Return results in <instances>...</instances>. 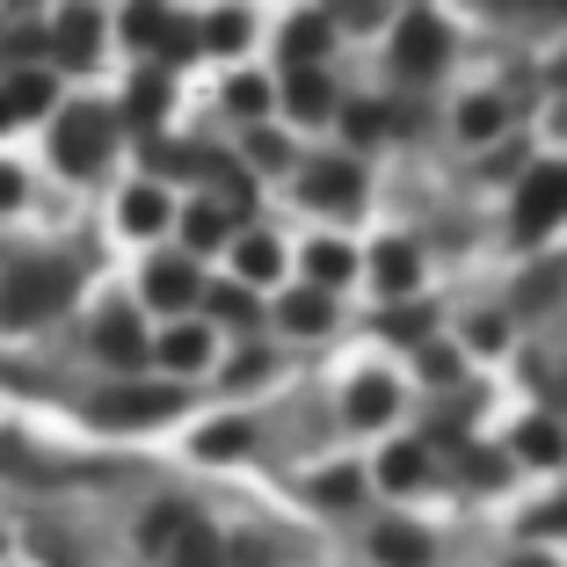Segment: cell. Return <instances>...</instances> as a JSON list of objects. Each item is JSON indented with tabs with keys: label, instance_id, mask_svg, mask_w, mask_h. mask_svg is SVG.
Segmentation results:
<instances>
[{
	"label": "cell",
	"instance_id": "1",
	"mask_svg": "<svg viewBox=\"0 0 567 567\" xmlns=\"http://www.w3.org/2000/svg\"><path fill=\"white\" fill-rule=\"evenodd\" d=\"M66 299H73V269H51V262L8 269L0 277V328H44Z\"/></svg>",
	"mask_w": 567,
	"mask_h": 567
},
{
	"label": "cell",
	"instance_id": "2",
	"mask_svg": "<svg viewBox=\"0 0 567 567\" xmlns=\"http://www.w3.org/2000/svg\"><path fill=\"white\" fill-rule=\"evenodd\" d=\"M110 161V117H102L95 102H73L66 117H59V167L66 175H95Z\"/></svg>",
	"mask_w": 567,
	"mask_h": 567
},
{
	"label": "cell",
	"instance_id": "3",
	"mask_svg": "<svg viewBox=\"0 0 567 567\" xmlns=\"http://www.w3.org/2000/svg\"><path fill=\"white\" fill-rule=\"evenodd\" d=\"M567 218V167H532L517 189V234L538 240L546 226H560Z\"/></svg>",
	"mask_w": 567,
	"mask_h": 567
},
{
	"label": "cell",
	"instance_id": "4",
	"mask_svg": "<svg viewBox=\"0 0 567 567\" xmlns=\"http://www.w3.org/2000/svg\"><path fill=\"white\" fill-rule=\"evenodd\" d=\"M183 408V393L175 385H138V393H102L95 401V422H110V430H132V422H161Z\"/></svg>",
	"mask_w": 567,
	"mask_h": 567
},
{
	"label": "cell",
	"instance_id": "5",
	"mask_svg": "<svg viewBox=\"0 0 567 567\" xmlns=\"http://www.w3.org/2000/svg\"><path fill=\"white\" fill-rule=\"evenodd\" d=\"M393 66L415 73V81L444 66V30H436V16H422V8H415V16H408L401 30H393Z\"/></svg>",
	"mask_w": 567,
	"mask_h": 567
},
{
	"label": "cell",
	"instance_id": "6",
	"mask_svg": "<svg viewBox=\"0 0 567 567\" xmlns=\"http://www.w3.org/2000/svg\"><path fill=\"white\" fill-rule=\"evenodd\" d=\"M189 299H197V277H189V262H153V269H146V306H161V313H183Z\"/></svg>",
	"mask_w": 567,
	"mask_h": 567
},
{
	"label": "cell",
	"instance_id": "7",
	"mask_svg": "<svg viewBox=\"0 0 567 567\" xmlns=\"http://www.w3.org/2000/svg\"><path fill=\"white\" fill-rule=\"evenodd\" d=\"M371 553H379L385 567H430V532H415V524H385V532L371 538Z\"/></svg>",
	"mask_w": 567,
	"mask_h": 567
},
{
	"label": "cell",
	"instance_id": "8",
	"mask_svg": "<svg viewBox=\"0 0 567 567\" xmlns=\"http://www.w3.org/2000/svg\"><path fill=\"white\" fill-rule=\"evenodd\" d=\"M357 189H364V175H357L350 161H320L313 175H306V197L313 204H357Z\"/></svg>",
	"mask_w": 567,
	"mask_h": 567
},
{
	"label": "cell",
	"instance_id": "9",
	"mask_svg": "<svg viewBox=\"0 0 567 567\" xmlns=\"http://www.w3.org/2000/svg\"><path fill=\"white\" fill-rule=\"evenodd\" d=\"M517 451L532 458V466H560V458H567V430H560V422H546V415H532L517 430Z\"/></svg>",
	"mask_w": 567,
	"mask_h": 567
},
{
	"label": "cell",
	"instance_id": "10",
	"mask_svg": "<svg viewBox=\"0 0 567 567\" xmlns=\"http://www.w3.org/2000/svg\"><path fill=\"white\" fill-rule=\"evenodd\" d=\"M204 357H212V334H204V328H167L161 334V364L167 371H197Z\"/></svg>",
	"mask_w": 567,
	"mask_h": 567
},
{
	"label": "cell",
	"instance_id": "11",
	"mask_svg": "<svg viewBox=\"0 0 567 567\" xmlns=\"http://www.w3.org/2000/svg\"><path fill=\"white\" fill-rule=\"evenodd\" d=\"M234 269H240V277H248V284H269V277H277V269H284V248H277V240H269V234H248V240H240V248H234Z\"/></svg>",
	"mask_w": 567,
	"mask_h": 567
},
{
	"label": "cell",
	"instance_id": "12",
	"mask_svg": "<svg viewBox=\"0 0 567 567\" xmlns=\"http://www.w3.org/2000/svg\"><path fill=\"white\" fill-rule=\"evenodd\" d=\"M393 401H401V393H393V379H357V393H350V422H385L393 415Z\"/></svg>",
	"mask_w": 567,
	"mask_h": 567
},
{
	"label": "cell",
	"instance_id": "13",
	"mask_svg": "<svg viewBox=\"0 0 567 567\" xmlns=\"http://www.w3.org/2000/svg\"><path fill=\"white\" fill-rule=\"evenodd\" d=\"M124 226H132V234H161L167 226V197L153 183H138L132 197H124Z\"/></svg>",
	"mask_w": 567,
	"mask_h": 567
},
{
	"label": "cell",
	"instance_id": "14",
	"mask_svg": "<svg viewBox=\"0 0 567 567\" xmlns=\"http://www.w3.org/2000/svg\"><path fill=\"white\" fill-rule=\"evenodd\" d=\"M379 284H385V299L393 291H415V248L408 240H385L379 248Z\"/></svg>",
	"mask_w": 567,
	"mask_h": 567
},
{
	"label": "cell",
	"instance_id": "15",
	"mask_svg": "<svg viewBox=\"0 0 567 567\" xmlns=\"http://www.w3.org/2000/svg\"><path fill=\"white\" fill-rule=\"evenodd\" d=\"M59 51H66L73 66L95 51V8H66V16H59Z\"/></svg>",
	"mask_w": 567,
	"mask_h": 567
},
{
	"label": "cell",
	"instance_id": "16",
	"mask_svg": "<svg viewBox=\"0 0 567 567\" xmlns=\"http://www.w3.org/2000/svg\"><path fill=\"white\" fill-rule=\"evenodd\" d=\"M51 95H59V87H51V73H16V81H8V110H16V117L51 110Z\"/></svg>",
	"mask_w": 567,
	"mask_h": 567
},
{
	"label": "cell",
	"instance_id": "17",
	"mask_svg": "<svg viewBox=\"0 0 567 567\" xmlns=\"http://www.w3.org/2000/svg\"><path fill=\"white\" fill-rule=\"evenodd\" d=\"M167 560H175V567H218V538L197 532V524H183L175 546H167Z\"/></svg>",
	"mask_w": 567,
	"mask_h": 567
},
{
	"label": "cell",
	"instance_id": "18",
	"mask_svg": "<svg viewBox=\"0 0 567 567\" xmlns=\"http://www.w3.org/2000/svg\"><path fill=\"white\" fill-rule=\"evenodd\" d=\"M183 524H189V509H183V502H161V509H153V517L138 524V538H146V553H167Z\"/></svg>",
	"mask_w": 567,
	"mask_h": 567
},
{
	"label": "cell",
	"instance_id": "19",
	"mask_svg": "<svg viewBox=\"0 0 567 567\" xmlns=\"http://www.w3.org/2000/svg\"><path fill=\"white\" fill-rule=\"evenodd\" d=\"M95 342H102V357H110V364H138V357H146V334H138L132 320H110Z\"/></svg>",
	"mask_w": 567,
	"mask_h": 567
},
{
	"label": "cell",
	"instance_id": "20",
	"mask_svg": "<svg viewBox=\"0 0 567 567\" xmlns=\"http://www.w3.org/2000/svg\"><path fill=\"white\" fill-rule=\"evenodd\" d=\"M248 451V422H212L197 436V458H240Z\"/></svg>",
	"mask_w": 567,
	"mask_h": 567
},
{
	"label": "cell",
	"instance_id": "21",
	"mask_svg": "<svg viewBox=\"0 0 567 567\" xmlns=\"http://www.w3.org/2000/svg\"><path fill=\"white\" fill-rule=\"evenodd\" d=\"M422 473H430V458H422L415 444H401V451H385V458H379V481L385 487H415Z\"/></svg>",
	"mask_w": 567,
	"mask_h": 567
},
{
	"label": "cell",
	"instance_id": "22",
	"mask_svg": "<svg viewBox=\"0 0 567 567\" xmlns=\"http://www.w3.org/2000/svg\"><path fill=\"white\" fill-rule=\"evenodd\" d=\"M161 30H167L161 0H132V8H124V37H132V44H161Z\"/></svg>",
	"mask_w": 567,
	"mask_h": 567
},
{
	"label": "cell",
	"instance_id": "23",
	"mask_svg": "<svg viewBox=\"0 0 567 567\" xmlns=\"http://www.w3.org/2000/svg\"><path fill=\"white\" fill-rule=\"evenodd\" d=\"M291 110H299L306 124H320V117H328V81H320L313 66H299V81H291Z\"/></svg>",
	"mask_w": 567,
	"mask_h": 567
},
{
	"label": "cell",
	"instance_id": "24",
	"mask_svg": "<svg viewBox=\"0 0 567 567\" xmlns=\"http://www.w3.org/2000/svg\"><path fill=\"white\" fill-rule=\"evenodd\" d=\"M306 269H313V284H342V277L357 269V255H350V248H334V240H320V248L306 255Z\"/></svg>",
	"mask_w": 567,
	"mask_h": 567
},
{
	"label": "cell",
	"instance_id": "25",
	"mask_svg": "<svg viewBox=\"0 0 567 567\" xmlns=\"http://www.w3.org/2000/svg\"><path fill=\"white\" fill-rule=\"evenodd\" d=\"M183 234H189V248H218V240H226V212H218V204H197V212L183 218Z\"/></svg>",
	"mask_w": 567,
	"mask_h": 567
},
{
	"label": "cell",
	"instance_id": "26",
	"mask_svg": "<svg viewBox=\"0 0 567 567\" xmlns=\"http://www.w3.org/2000/svg\"><path fill=\"white\" fill-rule=\"evenodd\" d=\"M284 328H299V334L328 328V299H320V291H299V299H284Z\"/></svg>",
	"mask_w": 567,
	"mask_h": 567
},
{
	"label": "cell",
	"instance_id": "27",
	"mask_svg": "<svg viewBox=\"0 0 567 567\" xmlns=\"http://www.w3.org/2000/svg\"><path fill=\"white\" fill-rule=\"evenodd\" d=\"M204 44H212V51H240V44H248V16H240V8L212 16V22H204Z\"/></svg>",
	"mask_w": 567,
	"mask_h": 567
},
{
	"label": "cell",
	"instance_id": "28",
	"mask_svg": "<svg viewBox=\"0 0 567 567\" xmlns=\"http://www.w3.org/2000/svg\"><path fill=\"white\" fill-rule=\"evenodd\" d=\"M161 110H167V81H161V73H138V87H132V117L153 124Z\"/></svg>",
	"mask_w": 567,
	"mask_h": 567
},
{
	"label": "cell",
	"instance_id": "29",
	"mask_svg": "<svg viewBox=\"0 0 567 567\" xmlns=\"http://www.w3.org/2000/svg\"><path fill=\"white\" fill-rule=\"evenodd\" d=\"M458 132H466V138L502 132V102H466V110H458Z\"/></svg>",
	"mask_w": 567,
	"mask_h": 567
},
{
	"label": "cell",
	"instance_id": "30",
	"mask_svg": "<svg viewBox=\"0 0 567 567\" xmlns=\"http://www.w3.org/2000/svg\"><path fill=\"white\" fill-rule=\"evenodd\" d=\"M320 44H328V22H320V16H299V22H291V59H299V66L313 59Z\"/></svg>",
	"mask_w": 567,
	"mask_h": 567
},
{
	"label": "cell",
	"instance_id": "31",
	"mask_svg": "<svg viewBox=\"0 0 567 567\" xmlns=\"http://www.w3.org/2000/svg\"><path fill=\"white\" fill-rule=\"evenodd\" d=\"M212 313H226V320H248L255 306H248V291H240V284H218V291H212Z\"/></svg>",
	"mask_w": 567,
	"mask_h": 567
},
{
	"label": "cell",
	"instance_id": "32",
	"mask_svg": "<svg viewBox=\"0 0 567 567\" xmlns=\"http://www.w3.org/2000/svg\"><path fill=\"white\" fill-rule=\"evenodd\" d=\"M320 502H328V509H350L357 502V473H328V481H320Z\"/></svg>",
	"mask_w": 567,
	"mask_h": 567
},
{
	"label": "cell",
	"instance_id": "33",
	"mask_svg": "<svg viewBox=\"0 0 567 567\" xmlns=\"http://www.w3.org/2000/svg\"><path fill=\"white\" fill-rule=\"evenodd\" d=\"M422 328H430V313H415V306L408 313H385V334H401V342H422Z\"/></svg>",
	"mask_w": 567,
	"mask_h": 567
},
{
	"label": "cell",
	"instance_id": "34",
	"mask_svg": "<svg viewBox=\"0 0 567 567\" xmlns=\"http://www.w3.org/2000/svg\"><path fill=\"white\" fill-rule=\"evenodd\" d=\"M262 102H269V87H262V81H234V110H248V117H262Z\"/></svg>",
	"mask_w": 567,
	"mask_h": 567
},
{
	"label": "cell",
	"instance_id": "35",
	"mask_svg": "<svg viewBox=\"0 0 567 567\" xmlns=\"http://www.w3.org/2000/svg\"><path fill=\"white\" fill-rule=\"evenodd\" d=\"M422 371H430V379H451V371H458V350H422Z\"/></svg>",
	"mask_w": 567,
	"mask_h": 567
},
{
	"label": "cell",
	"instance_id": "36",
	"mask_svg": "<svg viewBox=\"0 0 567 567\" xmlns=\"http://www.w3.org/2000/svg\"><path fill=\"white\" fill-rule=\"evenodd\" d=\"M255 167H284V138H269V132L255 138Z\"/></svg>",
	"mask_w": 567,
	"mask_h": 567
},
{
	"label": "cell",
	"instance_id": "37",
	"mask_svg": "<svg viewBox=\"0 0 567 567\" xmlns=\"http://www.w3.org/2000/svg\"><path fill=\"white\" fill-rule=\"evenodd\" d=\"M16 197H22V175H16V167H0V212H8Z\"/></svg>",
	"mask_w": 567,
	"mask_h": 567
},
{
	"label": "cell",
	"instance_id": "38",
	"mask_svg": "<svg viewBox=\"0 0 567 567\" xmlns=\"http://www.w3.org/2000/svg\"><path fill=\"white\" fill-rule=\"evenodd\" d=\"M538 532H567V509H546V517H538Z\"/></svg>",
	"mask_w": 567,
	"mask_h": 567
},
{
	"label": "cell",
	"instance_id": "39",
	"mask_svg": "<svg viewBox=\"0 0 567 567\" xmlns=\"http://www.w3.org/2000/svg\"><path fill=\"white\" fill-rule=\"evenodd\" d=\"M509 567H553V560H538V553H524V560H509Z\"/></svg>",
	"mask_w": 567,
	"mask_h": 567
},
{
	"label": "cell",
	"instance_id": "40",
	"mask_svg": "<svg viewBox=\"0 0 567 567\" xmlns=\"http://www.w3.org/2000/svg\"><path fill=\"white\" fill-rule=\"evenodd\" d=\"M8 117H16V110H8V87H0V124H8Z\"/></svg>",
	"mask_w": 567,
	"mask_h": 567
},
{
	"label": "cell",
	"instance_id": "41",
	"mask_svg": "<svg viewBox=\"0 0 567 567\" xmlns=\"http://www.w3.org/2000/svg\"><path fill=\"white\" fill-rule=\"evenodd\" d=\"M560 87H567V59H560Z\"/></svg>",
	"mask_w": 567,
	"mask_h": 567
},
{
	"label": "cell",
	"instance_id": "42",
	"mask_svg": "<svg viewBox=\"0 0 567 567\" xmlns=\"http://www.w3.org/2000/svg\"><path fill=\"white\" fill-rule=\"evenodd\" d=\"M560 132H567V110H560Z\"/></svg>",
	"mask_w": 567,
	"mask_h": 567
}]
</instances>
